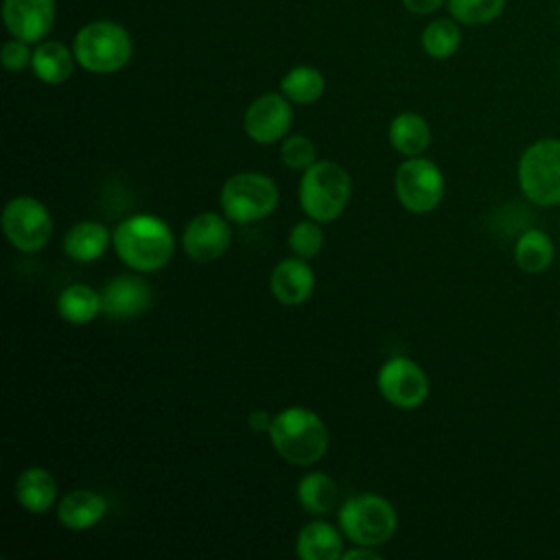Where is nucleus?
Instances as JSON below:
<instances>
[{
  "label": "nucleus",
  "instance_id": "nucleus-26",
  "mask_svg": "<svg viewBox=\"0 0 560 560\" xmlns=\"http://www.w3.org/2000/svg\"><path fill=\"white\" fill-rule=\"evenodd\" d=\"M420 44H422L424 52L433 59L453 57L462 44V33H459L457 22L444 20V18L429 22L420 35Z\"/></svg>",
  "mask_w": 560,
  "mask_h": 560
},
{
  "label": "nucleus",
  "instance_id": "nucleus-6",
  "mask_svg": "<svg viewBox=\"0 0 560 560\" xmlns=\"http://www.w3.org/2000/svg\"><path fill=\"white\" fill-rule=\"evenodd\" d=\"M339 525L352 542L378 547L394 536L396 512L392 503L378 494H357L339 510Z\"/></svg>",
  "mask_w": 560,
  "mask_h": 560
},
{
  "label": "nucleus",
  "instance_id": "nucleus-1",
  "mask_svg": "<svg viewBox=\"0 0 560 560\" xmlns=\"http://www.w3.org/2000/svg\"><path fill=\"white\" fill-rule=\"evenodd\" d=\"M114 249L127 267L136 271H158L171 260L175 241L162 219L136 214L114 230Z\"/></svg>",
  "mask_w": 560,
  "mask_h": 560
},
{
  "label": "nucleus",
  "instance_id": "nucleus-32",
  "mask_svg": "<svg viewBox=\"0 0 560 560\" xmlns=\"http://www.w3.org/2000/svg\"><path fill=\"white\" fill-rule=\"evenodd\" d=\"M271 422H273V416H269V413H267V411H262V409L252 411V413H249V418H247V424H249V427H252V431H256V433L269 431V429H271Z\"/></svg>",
  "mask_w": 560,
  "mask_h": 560
},
{
  "label": "nucleus",
  "instance_id": "nucleus-16",
  "mask_svg": "<svg viewBox=\"0 0 560 560\" xmlns=\"http://www.w3.org/2000/svg\"><path fill=\"white\" fill-rule=\"evenodd\" d=\"M107 512V501L92 490H72L57 505V518L63 527L81 532L94 527Z\"/></svg>",
  "mask_w": 560,
  "mask_h": 560
},
{
  "label": "nucleus",
  "instance_id": "nucleus-19",
  "mask_svg": "<svg viewBox=\"0 0 560 560\" xmlns=\"http://www.w3.org/2000/svg\"><path fill=\"white\" fill-rule=\"evenodd\" d=\"M74 61H77L74 52H70L66 44L52 39V42H42L33 50L31 68L39 81L48 85H59L70 79L74 70Z\"/></svg>",
  "mask_w": 560,
  "mask_h": 560
},
{
  "label": "nucleus",
  "instance_id": "nucleus-31",
  "mask_svg": "<svg viewBox=\"0 0 560 560\" xmlns=\"http://www.w3.org/2000/svg\"><path fill=\"white\" fill-rule=\"evenodd\" d=\"M446 0H402V4L411 11V13H420V15H427V13H433L438 11Z\"/></svg>",
  "mask_w": 560,
  "mask_h": 560
},
{
  "label": "nucleus",
  "instance_id": "nucleus-28",
  "mask_svg": "<svg viewBox=\"0 0 560 560\" xmlns=\"http://www.w3.org/2000/svg\"><path fill=\"white\" fill-rule=\"evenodd\" d=\"M289 245L293 249L295 256L300 258H313L319 254L322 245H324V234L317 225V221H300L293 225L291 234H289Z\"/></svg>",
  "mask_w": 560,
  "mask_h": 560
},
{
  "label": "nucleus",
  "instance_id": "nucleus-5",
  "mask_svg": "<svg viewBox=\"0 0 560 560\" xmlns=\"http://www.w3.org/2000/svg\"><path fill=\"white\" fill-rule=\"evenodd\" d=\"M518 186L536 206L560 203V140L532 142L518 160Z\"/></svg>",
  "mask_w": 560,
  "mask_h": 560
},
{
  "label": "nucleus",
  "instance_id": "nucleus-20",
  "mask_svg": "<svg viewBox=\"0 0 560 560\" xmlns=\"http://www.w3.org/2000/svg\"><path fill=\"white\" fill-rule=\"evenodd\" d=\"M109 234L96 221H81L66 232L63 252L77 262H92L107 249Z\"/></svg>",
  "mask_w": 560,
  "mask_h": 560
},
{
  "label": "nucleus",
  "instance_id": "nucleus-15",
  "mask_svg": "<svg viewBox=\"0 0 560 560\" xmlns=\"http://www.w3.org/2000/svg\"><path fill=\"white\" fill-rule=\"evenodd\" d=\"M269 284L278 302L287 306H298L311 298L315 287V276H313V269L298 256V258H287L278 262L271 271Z\"/></svg>",
  "mask_w": 560,
  "mask_h": 560
},
{
  "label": "nucleus",
  "instance_id": "nucleus-8",
  "mask_svg": "<svg viewBox=\"0 0 560 560\" xmlns=\"http://www.w3.org/2000/svg\"><path fill=\"white\" fill-rule=\"evenodd\" d=\"M396 197L405 210L427 214L438 208L444 195V177L438 164L427 158H409L396 168Z\"/></svg>",
  "mask_w": 560,
  "mask_h": 560
},
{
  "label": "nucleus",
  "instance_id": "nucleus-25",
  "mask_svg": "<svg viewBox=\"0 0 560 560\" xmlns=\"http://www.w3.org/2000/svg\"><path fill=\"white\" fill-rule=\"evenodd\" d=\"M337 499V486L326 472H308L298 483V501L306 512L326 514Z\"/></svg>",
  "mask_w": 560,
  "mask_h": 560
},
{
  "label": "nucleus",
  "instance_id": "nucleus-3",
  "mask_svg": "<svg viewBox=\"0 0 560 560\" xmlns=\"http://www.w3.org/2000/svg\"><path fill=\"white\" fill-rule=\"evenodd\" d=\"M131 50L129 33L112 20H96L81 26L72 44L77 63L94 74L118 72L129 63Z\"/></svg>",
  "mask_w": 560,
  "mask_h": 560
},
{
  "label": "nucleus",
  "instance_id": "nucleus-33",
  "mask_svg": "<svg viewBox=\"0 0 560 560\" xmlns=\"http://www.w3.org/2000/svg\"><path fill=\"white\" fill-rule=\"evenodd\" d=\"M341 558H343V560H357V558H361V560H378L381 556H378V551H374V547L357 545L354 549L343 551V553H341Z\"/></svg>",
  "mask_w": 560,
  "mask_h": 560
},
{
  "label": "nucleus",
  "instance_id": "nucleus-10",
  "mask_svg": "<svg viewBox=\"0 0 560 560\" xmlns=\"http://www.w3.org/2000/svg\"><path fill=\"white\" fill-rule=\"evenodd\" d=\"M376 383L381 396L398 409H416L429 396V378L424 370L407 357H392L385 361Z\"/></svg>",
  "mask_w": 560,
  "mask_h": 560
},
{
  "label": "nucleus",
  "instance_id": "nucleus-9",
  "mask_svg": "<svg viewBox=\"0 0 560 560\" xmlns=\"http://www.w3.org/2000/svg\"><path fill=\"white\" fill-rule=\"evenodd\" d=\"M2 230L15 249L39 252L52 236V217L42 201L15 197L2 210Z\"/></svg>",
  "mask_w": 560,
  "mask_h": 560
},
{
  "label": "nucleus",
  "instance_id": "nucleus-13",
  "mask_svg": "<svg viewBox=\"0 0 560 560\" xmlns=\"http://www.w3.org/2000/svg\"><path fill=\"white\" fill-rule=\"evenodd\" d=\"M7 31L28 44L39 42L55 22V0H4Z\"/></svg>",
  "mask_w": 560,
  "mask_h": 560
},
{
  "label": "nucleus",
  "instance_id": "nucleus-12",
  "mask_svg": "<svg viewBox=\"0 0 560 560\" xmlns=\"http://www.w3.org/2000/svg\"><path fill=\"white\" fill-rule=\"evenodd\" d=\"M230 238L232 232L221 214L201 212L186 225L182 234V245L186 256L195 262H212L228 252Z\"/></svg>",
  "mask_w": 560,
  "mask_h": 560
},
{
  "label": "nucleus",
  "instance_id": "nucleus-14",
  "mask_svg": "<svg viewBox=\"0 0 560 560\" xmlns=\"http://www.w3.org/2000/svg\"><path fill=\"white\" fill-rule=\"evenodd\" d=\"M151 287L133 276H116L101 291L103 313L112 319H129L142 315L151 306Z\"/></svg>",
  "mask_w": 560,
  "mask_h": 560
},
{
  "label": "nucleus",
  "instance_id": "nucleus-22",
  "mask_svg": "<svg viewBox=\"0 0 560 560\" xmlns=\"http://www.w3.org/2000/svg\"><path fill=\"white\" fill-rule=\"evenodd\" d=\"M553 243L542 230H527L514 245L516 267L525 273H540L553 262Z\"/></svg>",
  "mask_w": 560,
  "mask_h": 560
},
{
  "label": "nucleus",
  "instance_id": "nucleus-11",
  "mask_svg": "<svg viewBox=\"0 0 560 560\" xmlns=\"http://www.w3.org/2000/svg\"><path fill=\"white\" fill-rule=\"evenodd\" d=\"M293 120L289 98L282 94H262L245 112L243 129L258 144H271L284 138Z\"/></svg>",
  "mask_w": 560,
  "mask_h": 560
},
{
  "label": "nucleus",
  "instance_id": "nucleus-18",
  "mask_svg": "<svg viewBox=\"0 0 560 560\" xmlns=\"http://www.w3.org/2000/svg\"><path fill=\"white\" fill-rule=\"evenodd\" d=\"M295 551L302 560H337L343 553V542L330 523L313 521L300 529Z\"/></svg>",
  "mask_w": 560,
  "mask_h": 560
},
{
  "label": "nucleus",
  "instance_id": "nucleus-17",
  "mask_svg": "<svg viewBox=\"0 0 560 560\" xmlns=\"http://www.w3.org/2000/svg\"><path fill=\"white\" fill-rule=\"evenodd\" d=\"M57 483L46 468H24L15 481V499L31 514H44L52 508Z\"/></svg>",
  "mask_w": 560,
  "mask_h": 560
},
{
  "label": "nucleus",
  "instance_id": "nucleus-7",
  "mask_svg": "<svg viewBox=\"0 0 560 560\" xmlns=\"http://www.w3.org/2000/svg\"><path fill=\"white\" fill-rule=\"evenodd\" d=\"M278 206V188L262 173H236L221 188V210L234 223H254Z\"/></svg>",
  "mask_w": 560,
  "mask_h": 560
},
{
  "label": "nucleus",
  "instance_id": "nucleus-29",
  "mask_svg": "<svg viewBox=\"0 0 560 560\" xmlns=\"http://www.w3.org/2000/svg\"><path fill=\"white\" fill-rule=\"evenodd\" d=\"M282 162L293 171H306L317 160V149L306 136H291L280 147Z\"/></svg>",
  "mask_w": 560,
  "mask_h": 560
},
{
  "label": "nucleus",
  "instance_id": "nucleus-27",
  "mask_svg": "<svg viewBox=\"0 0 560 560\" xmlns=\"http://www.w3.org/2000/svg\"><path fill=\"white\" fill-rule=\"evenodd\" d=\"M446 7L455 22L481 26L497 20L503 13L505 0H446Z\"/></svg>",
  "mask_w": 560,
  "mask_h": 560
},
{
  "label": "nucleus",
  "instance_id": "nucleus-4",
  "mask_svg": "<svg viewBox=\"0 0 560 560\" xmlns=\"http://www.w3.org/2000/svg\"><path fill=\"white\" fill-rule=\"evenodd\" d=\"M350 175L330 160L311 164L300 179V206L317 223L335 221L350 199Z\"/></svg>",
  "mask_w": 560,
  "mask_h": 560
},
{
  "label": "nucleus",
  "instance_id": "nucleus-24",
  "mask_svg": "<svg viewBox=\"0 0 560 560\" xmlns=\"http://www.w3.org/2000/svg\"><path fill=\"white\" fill-rule=\"evenodd\" d=\"M280 90L291 103L311 105L324 92V77L313 66H295L282 77Z\"/></svg>",
  "mask_w": 560,
  "mask_h": 560
},
{
  "label": "nucleus",
  "instance_id": "nucleus-30",
  "mask_svg": "<svg viewBox=\"0 0 560 560\" xmlns=\"http://www.w3.org/2000/svg\"><path fill=\"white\" fill-rule=\"evenodd\" d=\"M31 59H33V50L28 48V42L18 39V37L4 42V46H2V66L9 72L24 70L26 66H31Z\"/></svg>",
  "mask_w": 560,
  "mask_h": 560
},
{
  "label": "nucleus",
  "instance_id": "nucleus-2",
  "mask_svg": "<svg viewBox=\"0 0 560 560\" xmlns=\"http://www.w3.org/2000/svg\"><path fill=\"white\" fill-rule=\"evenodd\" d=\"M269 438L276 453L295 466L319 462L328 448L326 424L315 411L304 407H289L276 413Z\"/></svg>",
  "mask_w": 560,
  "mask_h": 560
},
{
  "label": "nucleus",
  "instance_id": "nucleus-21",
  "mask_svg": "<svg viewBox=\"0 0 560 560\" xmlns=\"http://www.w3.org/2000/svg\"><path fill=\"white\" fill-rule=\"evenodd\" d=\"M389 142L402 155H420L431 142L427 120L413 112H402L389 122Z\"/></svg>",
  "mask_w": 560,
  "mask_h": 560
},
{
  "label": "nucleus",
  "instance_id": "nucleus-23",
  "mask_svg": "<svg viewBox=\"0 0 560 560\" xmlns=\"http://www.w3.org/2000/svg\"><path fill=\"white\" fill-rule=\"evenodd\" d=\"M57 311L70 324H88L103 311L101 293L88 284H70L59 293Z\"/></svg>",
  "mask_w": 560,
  "mask_h": 560
}]
</instances>
